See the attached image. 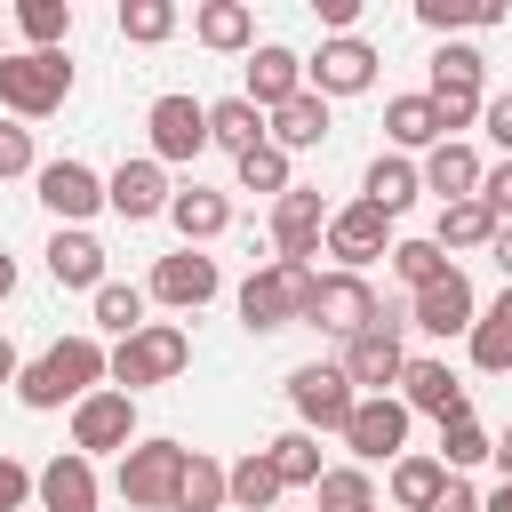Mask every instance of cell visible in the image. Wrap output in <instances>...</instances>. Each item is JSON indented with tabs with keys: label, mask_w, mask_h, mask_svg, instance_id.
<instances>
[{
	"label": "cell",
	"mask_w": 512,
	"mask_h": 512,
	"mask_svg": "<svg viewBox=\"0 0 512 512\" xmlns=\"http://www.w3.org/2000/svg\"><path fill=\"white\" fill-rule=\"evenodd\" d=\"M96 384H104V344H96L88 328H80V336H56L40 360H24V368H16V400H24V408H40V416H48V408L88 400Z\"/></svg>",
	"instance_id": "6da1fadb"
},
{
	"label": "cell",
	"mask_w": 512,
	"mask_h": 512,
	"mask_svg": "<svg viewBox=\"0 0 512 512\" xmlns=\"http://www.w3.org/2000/svg\"><path fill=\"white\" fill-rule=\"evenodd\" d=\"M184 368H192V336H184L176 320H144L136 336H120V344L104 352V384H120L128 400L152 392V384H176Z\"/></svg>",
	"instance_id": "7a4b0ae2"
},
{
	"label": "cell",
	"mask_w": 512,
	"mask_h": 512,
	"mask_svg": "<svg viewBox=\"0 0 512 512\" xmlns=\"http://www.w3.org/2000/svg\"><path fill=\"white\" fill-rule=\"evenodd\" d=\"M312 288H320V264H288V256L256 264V272L240 280V328H248V336L296 328V320H304V304H312Z\"/></svg>",
	"instance_id": "3957f363"
},
{
	"label": "cell",
	"mask_w": 512,
	"mask_h": 512,
	"mask_svg": "<svg viewBox=\"0 0 512 512\" xmlns=\"http://www.w3.org/2000/svg\"><path fill=\"white\" fill-rule=\"evenodd\" d=\"M72 96V56L64 48H8L0 56V112L8 120H48Z\"/></svg>",
	"instance_id": "277c9868"
},
{
	"label": "cell",
	"mask_w": 512,
	"mask_h": 512,
	"mask_svg": "<svg viewBox=\"0 0 512 512\" xmlns=\"http://www.w3.org/2000/svg\"><path fill=\"white\" fill-rule=\"evenodd\" d=\"M424 96H432V112H440V136H464V128L480 120V104H488V56H480L472 40H440Z\"/></svg>",
	"instance_id": "5b68a950"
},
{
	"label": "cell",
	"mask_w": 512,
	"mask_h": 512,
	"mask_svg": "<svg viewBox=\"0 0 512 512\" xmlns=\"http://www.w3.org/2000/svg\"><path fill=\"white\" fill-rule=\"evenodd\" d=\"M176 472H184V440H136L112 472L128 512H176Z\"/></svg>",
	"instance_id": "8992f818"
},
{
	"label": "cell",
	"mask_w": 512,
	"mask_h": 512,
	"mask_svg": "<svg viewBox=\"0 0 512 512\" xmlns=\"http://www.w3.org/2000/svg\"><path fill=\"white\" fill-rule=\"evenodd\" d=\"M376 320H384V304H376L368 272H320V288H312V304H304V328H320V336L352 344V336H360V328H376Z\"/></svg>",
	"instance_id": "52a82bcc"
},
{
	"label": "cell",
	"mask_w": 512,
	"mask_h": 512,
	"mask_svg": "<svg viewBox=\"0 0 512 512\" xmlns=\"http://www.w3.org/2000/svg\"><path fill=\"white\" fill-rule=\"evenodd\" d=\"M72 448L96 464V456H128L136 448V400L120 384H96L88 400H72Z\"/></svg>",
	"instance_id": "ba28073f"
},
{
	"label": "cell",
	"mask_w": 512,
	"mask_h": 512,
	"mask_svg": "<svg viewBox=\"0 0 512 512\" xmlns=\"http://www.w3.org/2000/svg\"><path fill=\"white\" fill-rule=\"evenodd\" d=\"M376 64H384V56H376L360 32H336V40H320V48L304 56V88L328 96V104H336V96H368V88H376Z\"/></svg>",
	"instance_id": "9c48e42d"
},
{
	"label": "cell",
	"mask_w": 512,
	"mask_h": 512,
	"mask_svg": "<svg viewBox=\"0 0 512 512\" xmlns=\"http://www.w3.org/2000/svg\"><path fill=\"white\" fill-rule=\"evenodd\" d=\"M320 248L336 256V272H368L376 256H392V216H384V208H368V200H344V208H328Z\"/></svg>",
	"instance_id": "30bf717a"
},
{
	"label": "cell",
	"mask_w": 512,
	"mask_h": 512,
	"mask_svg": "<svg viewBox=\"0 0 512 512\" xmlns=\"http://www.w3.org/2000/svg\"><path fill=\"white\" fill-rule=\"evenodd\" d=\"M352 384H344V368L336 360H304V368H288V408H296V424L304 432H344V416H352Z\"/></svg>",
	"instance_id": "8fae6325"
},
{
	"label": "cell",
	"mask_w": 512,
	"mask_h": 512,
	"mask_svg": "<svg viewBox=\"0 0 512 512\" xmlns=\"http://www.w3.org/2000/svg\"><path fill=\"white\" fill-rule=\"evenodd\" d=\"M336 440L352 448V464H392V456H408V408L392 392H368V400H352Z\"/></svg>",
	"instance_id": "7c38bea8"
},
{
	"label": "cell",
	"mask_w": 512,
	"mask_h": 512,
	"mask_svg": "<svg viewBox=\"0 0 512 512\" xmlns=\"http://www.w3.org/2000/svg\"><path fill=\"white\" fill-rule=\"evenodd\" d=\"M144 128H152V160H160V168H176V160H200V152H208V104H200V96H184V88L152 96Z\"/></svg>",
	"instance_id": "4fadbf2b"
},
{
	"label": "cell",
	"mask_w": 512,
	"mask_h": 512,
	"mask_svg": "<svg viewBox=\"0 0 512 512\" xmlns=\"http://www.w3.org/2000/svg\"><path fill=\"white\" fill-rule=\"evenodd\" d=\"M336 368H344V384L368 400V392H392L400 384V368H408V344H400V320H376V328H360L344 352H336Z\"/></svg>",
	"instance_id": "5bb4252c"
},
{
	"label": "cell",
	"mask_w": 512,
	"mask_h": 512,
	"mask_svg": "<svg viewBox=\"0 0 512 512\" xmlns=\"http://www.w3.org/2000/svg\"><path fill=\"white\" fill-rule=\"evenodd\" d=\"M392 400H400L408 416H432V424L472 416V384H464L448 360H408V368H400V384H392Z\"/></svg>",
	"instance_id": "9a60e30c"
},
{
	"label": "cell",
	"mask_w": 512,
	"mask_h": 512,
	"mask_svg": "<svg viewBox=\"0 0 512 512\" xmlns=\"http://www.w3.org/2000/svg\"><path fill=\"white\" fill-rule=\"evenodd\" d=\"M216 288H224V272H216L208 248H176V256H160L152 280H144V296L168 304V312H200V304H216Z\"/></svg>",
	"instance_id": "2e32d148"
},
{
	"label": "cell",
	"mask_w": 512,
	"mask_h": 512,
	"mask_svg": "<svg viewBox=\"0 0 512 512\" xmlns=\"http://www.w3.org/2000/svg\"><path fill=\"white\" fill-rule=\"evenodd\" d=\"M472 320H480V296H472L464 264H448L432 288L408 296V320H400V328H424V336H472Z\"/></svg>",
	"instance_id": "e0dca14e"
},
{
	"label": "cell",
	"mask_w": 512,
	"mask_h": 512,
	"mask_svg": "<svg viewBox=\"0 0 512 512\" xmlns=\"http://www.w3.org/2000/svg\"><path fill=\"white\" fill-rule=\"evenodd\" d=\"M168 200H176V184H168V168L144 152V160H120L112 176H104V208L120 216V224H152V216H168Z\"/></svg>",
	"instance_id": "ac0fdd59"
},
{
	"label": "cell",
	"mask_w": 512,
	"mask_h": 512,
	"mask_svg": "<svg viewBox=\"0 0 512 512\" xmlns=\"http://www.w3.org/2000/svg\"><path fill=\"white\" fill-rule=\"evenodd\" d=\"M32 184H40V208H48L56 224H88V216L104 208V176H96L88 160H40Z\"/></svg>",
	"instance_id": "d6986e66"
},
{
	"label": "cell",
	"mask_w": 512,
	"mask_h": 512,
	"mask_svg": "<svg viewBox=\"0 0 512 512\" xmlns=\"http://www.w3.org/2000/svg\"><path fill=\"white\" fill-rule=\"evenodd\" d=\"M320 232H328V200H320L312 184H288V192L272 200V256L312 264V256H320Z\"/></svg>",
	"instance_id": "ffe728a7"
},
{
	"label": "cell",
	"mask_w": 512,
	"mask_h": 512,
	"mask_svg": "<svg viewBox=\"0 0 512 512\" xmlns=\"http://www.w3.org/2000/svg\"><path fill=\"white\" fill-rule=\"evenodd\" d=\"M96 496H104V480H96V464H88L80 448H56V456L32 472V504H40V512H96Z\"/></svg>",
	"instance_id": "44dd1931"
},
{
	"label": "cell",
	"mask_w": 512,
	"mask_h": 512,
	"mask_svg": "<svg viewBox=\"0 0 512 512\" xmlns=\"http://www.w3.org/2000/svg\"><path fill=\"white\" fill-rule=\"evenodd\" d=\"M240 96H248L256 112H280L288 96H304V56L280 48V40H256V48H248V80H240Z\"/></svg>",
	"instance_id": "7402d4cb"
},
{
	"label": "cell",
	"mask_w": 512,
	"mask_h": 512,
	"mask_svg": "<svg viewBox=\"0 0 512 512\" xmlns=\"http://www.w3.org/2000/svg\"><path fill=\"white\" fill-rule=\"evenodd\" d=\"M480 168H488V160H480L464 136H440V144L416 160V176H424V192H440V208H448V200H480Z\"/></svg>",
	"instance_id": "603a6c76"
},
{
	"label": "cell",
	"mask_w": 512,
	"mask_h": 512,
	"mask_svg": "<svg viewBox=\"0 0 512 512\" xmlns=\"http://www.w3.org/2000/svg\"><path fill=\"white\" fill-rule=\"evenodd\" d=\"M48 280L56 288H104V240L88 232V224H56V240H48Z\"/></svg>",
	"instance_id": "cb8c5ba5"
},
{
	"label": "cell",
	"mask_w": 512,
	"mask_h": 512,
	"mask_svg": "<svg viewBox=\"0 0 512 512\" xmlns=\"http://www.w3.org/2000/svg\"><path fill=\"white\" fill-rule=\"evenodd\" d=\"M168 224L184 232V248H208V240H224V232H232V192L176 184V200H168Z\"/></svg>",
	"instance_id": "d4e9b609"
},
{
	"label": "cell",
	"mask_w": 512,
	"mask_h": 512,
	"mask_svg": "<svg viewBox=\"0 0 512 512\" xmlns=\"http://www.w3.org/2000/svg\"><path fill=\"white\" fill-rule=\"evenodd\" d=\"M192 40L216 48V56H248L256 48V8L248 0H200L192 8Z\"/></svg>",
	"instance_id": "484cf974"
},
{
	"label": "cell",
	"mask_w": 512,
	"mask_h": 512,
	"mask_svg": "<svg viewBox=\"0 0 512 512\" xmlns=\"http://www.w3.org/2000/svg\"><path fill=\"white\" fill-rule=\"evenodd\" d=\"M328 128H336L328 120V96H312V88L288 96L280 112H264V144H280V152H312V144H328Z\"/></svg>",
	"instance_id": "4316f807"
},
{
	"label": "cell",
	"mask_w": 512,
	"mask_h": 512,
	"mask_svg": "<svg viewBox=\"0 0 512 512\" xmlns=\"http://www.w3.org/2000/svg\"><path fill=\"white\" fill-rule=\"evenodd\" d=\"M280 472H272V456L264 448H248L240 464H224V512H280Z\"/></svg>",
	"instance_id": "83f0119b"
},
{
	"label": "cell",
	"mask_w": 512,
	"mask_h": 512,
	"mask_svg": "<svg viewBox=\"0 0 512 512\" xmlns=\"http://www.w3.org/2000/svg\"><path fill=\"white\" fill-rule=\"evenodd\" d=\"M416 192H424V176H416V160H408V152H376V160H368V176H360V200H368V208H384V216H400Z\"/></svg>",
	"instance_id": "f1b7e54d"
},
{
	"label": "cell",
	"mask_w": 512,
	"mask_h": 512,
	"mask_svg": "<svg viewBox=\"0 0 512 512\" xmlns=\"http://www.w3.org/2000/svg\"><path fill=\"white\" fill-rule=\"evenodd\" d=\"M472 368L480 376H512V288L496 296V304H480V320H472Z\"/></svg>",
	"instance_id": "f546056e"
},
{
	"label": "cell",
	"mask_w": 512,
	"mask_h": 512,
	"mask_svg": "<svg viewBox=\"0 0 512 512\" xmlns=\"http://www.w3.org/2000/svg\"><path fill=\"white\" fill-rule=\"evenodd\" d=\"M448 488V472H440V456H424V448H408V456H392V480H384V496L400 504V512H432V496Z\"/></svg>",
	"instance_id": "4dcf8cb0"
},
{
	"label": "cell",
	"mask_w": 512,
	"mask_h": 512,
	"mask_svg": "<svg viewBox=\"0 0 512 512\" xmlns=\"http://www.w3.org/2000/svg\"><path fill=\"white\" fill-rule=\"evenodd\" d=\"M384 136H392V152H432V144H440L432 96H424V88H416V96H392V104H384Z\"/></svg>",
	"instance_id": "1f68e13d"
},
{
	"label": "cell",
	"mask_w": 512,
	"mask_h": 512,
	"mask_svg": "<svg viewBox=\"0 0 512 512\" xmlns=\"http://www.w3.org/2000/svg\"><path fill=\"white\" fill-rule=\"evenodd\" d=\"M496 232H504V224H496L480 200H448V208H440V224H432V248L456 264V248H488Z\"/></svg>",
	"instance_id": "d6a6232c"
},
{
	"label": "cell",
	"mask_w": 512,
	"mask_h": 512,
	"mask_svg": "<svg viewBox=\"0 0 512 512\" xmlns=\"http://www.w3.org/2000/svg\"><path fill=\"white\" fill-rule=\"evenodd\" d=\"M208 144H224L232 160L256 152V144H264V112H256L248 96H216V104H208Z\"/></svg>",
	"instance_id": "836d02e7"
},
{
	"label": "cell",
	"mask_w": 512,
	"mask_h": 512,
	"mask_svg": "<svg viewBox=\"0 0 512 512\" xmlns=\"http://www.w3.org/2000/svg\"><path fill=\"white\" fill-rule=\"evenodd\" d=\"M264 456H272V472H280V488H312L320 472H328V456H320V432H280V440H264Z\"/></svg>",
	"instance_id": "e575fe53"
},
{
	"label": "cell",
	"mask_w": 512,
	"mask_h": 512,
	"mask_svg": "<svg viewBox=\"0 0 512 512\" xmlns=\"http://www.w3.org/2000/svg\"><path fill=\"white\" fill-rule=\"evenodd\" d=\"M176 512H224V464L208 448H184V472H176Z\"/></svg>",
	"instance_id": "d590c367"
},
{
	"label": "cell",
	"mask_w": 512,
	"mask_h": 512,
	"mask_svg": "<svg viewBox=\"0 0 512 512\" xmlns=\"http://www.w3.org/2000/svg\"><path fill=\"white\" fill-rule=\"evenodd\" d=\"M312 504H320V512H376V480H368V464H328V472L312 480Z\"/></svg>",
	"instance_id": "8d00e7d4"
},
{
	"label": "cell",
	"mask_w": 512,
	"mask_h": 512,
	"mask_svg": "<svg viewBox=\"0 0 512 512\" xmlns=\"http://www.w3.org/2000/svg\"><path fill=\"white\" fill-rule=\"evenodd\" d=\"M416 24H424V32H440V40H456L464 24H472V32L504 24V8H496V0H416Z\"/></svg>",
	"instance_id": "74e56055"
},
{
	"label": "cell",
	"mask_w": 512,
	"mask_h": 512,
	"mask_svg": "<svg viewBox=\"0 0 512 512\" xmlns=\"http://www.w3.org/2000/svg\"><path fill=\"white\" fill-rule=\"evenodd\" d=\"M88 304H96V328L120 344V336H136V328H144V304H152V296H144V288H128V280H104Z\"/></svg>",
	"instance_id": "f35d334b"
},
{
	"label": "cell",
	"mask_w": 512,
	"mask_h": 512,
	"mask_svg": "<svg viewBox=\"0 0 512 512\" xmlns=\"http://www.w3.org/2000/svg\"><path fill=\"white\" fill-rule=\"evenodd\" d=\"M16 32H24V48H64L72 40V0H16Z\"/></svg>",
	"instance_id": "ab89813d"
},
{
	"label": "cell",
	"mask_w": 512,
	"mask_h": 512,
	"mask_svg": "<svg viewBox=\"0 0 512 512\" xmlns=\"http://www.w3.org/2000/svg\"><path fill=\"white\" fill-rule=\"evenodd\" d=\"M112 24H120V40H136V48H160L184 16H176V0H120V16H112Z\"/></svg>",
	"instance_id": "60d3db41"
},
{
	"label": "cell",
	"mask_w": 512,
	"mask_h": 512,
	"mask_svg": "<svg viewBox=\"0 0 512 512\" xmlns=\"http://www.w3.org/2000/svg\"><path fill=\"white\" fill-rule=\"evenodd\" d=\"M232 176H240V192H264V200H280V192L296 184V168H288V152H280V144L240 152V160H232Z\"/></svg>",
	"instance_id": "b9f144b4"
},
{
	"label": "cell",
	"mask_w": 512,
	"mask_h": 512,
	"mask_svg": "<svg viewBox=\"0 0 512 512\" xmlns=\"http://www.w3.org/2000/svg\"><path fill=\"white\" fill-rule=\"evenodd\" d=\"M432 456H440V472H456V480H464L472 464H488V424H480V416L440 424V448H432Z\"/></svg>",
	"instance_id": "7bdbcfd3"
},
{
	"label": "cell",
	"mask_w": 512,
	"mask_h": 512,
	"mask_svg": "<svg viewBox=\"0 0 512 512\" xmlns=\"http://www.w3.org/2000/svg\"><path fill=\"white\" fill-rule=\"evenodd\" d=\"M384 264L408 280V296H416V288H432V280L448 272V256L432 248V232H424V240H392V256H384Z\"/></svg>",
	"instance_id": "ee69618b"
},
{
	"label": "cell",
	"mask_w": 512,
	"mask_h": 512,
	"mask_svg": "<svg viewBox=\"0 0 512 512\" xmlns=\"http://www.w3.org/2000/svg\"><path fill=\"white\" fill-rule=\"evenodd\" d=\"M32 168H40L32 128H24V120H0V184H8V176H32Z\"/></svg>",
	"instance_id": "f6af8a7d"
},
{
	"label": "cell",
	"mask_w": 512,
	"mask_h": 512,
	"mask_svg": "<svg viewBox=\"0 0 512 512\" xmlns=\"http://www.w3.org/2000/svg\"><path fill=\"white\" fill-rule=\"evenodd\" d=\"M480 208H488L496 224H512V160H488V168H480Z\"/></svg>",
	"instance_id": "bcb514c9"
},
{
	"label": "cell",
	"mask_w": 512,
	"mask_h": 512,
	"mask_svg": "<svg viewBox=\"0 0 512 512\" xmlns=\"http://www.w3.org/2000/svg\"><path fill=\"white\" fill-rule=\"evenodd\" d=\"M480 128H488V144L512 160V88H496V96L480 104Z\"/></svg>",
	"instance_id": "7dc6e473"
},
{
	"label": "cell",
	"mask_w": 512,
	"mask_h": 512,
	"mask_svg": "<svg viewBox=\"0 0 512 512\" xmlns=\"http://www.w3.org/2000/svg\"><path fill=\"white\" fill-rule=\"evenodd\" d=\"M24 504H32V464L0 456V512H24Z\"/></svg>",
	"instance_id": "c3c4849f"
},
{
	"label": "cell",
	"mask_w": 512,
	"mask_h": 512,
	"mask_svg": "<svg viewBox=\"0 0 512 512\" xmlns=\"http://www.w3.org/2000/svg\"><path fill=\"white\" fill-rule=\"evenodd\" d=\"M432 512H480V488H464V480L448 472V488L432 496Z\"/></svg>",
	"instance_id": "681fc988"
},
{
	"label": "cell",
	"mask_w": 512,
	"mask_h": 512,
	"mask_svg": "<svg viewBox=\"0 0 512 512\" xmlns=\"http://www.w3.org/2000/svg\"><path fill=\"white\" fill-rule=\"evenodd\" d=\"M320 24H328V40L352 32V24H360V0H320Z\"/></svg>",
	"instance_id": "f907efd6"
},
{
	"label": "cell",
	"mask_w": 512,
	"mask_h": 512,
	"mask_svg": "<svg viewBox=\"0 0 512 512\" xmlns=\"http://www.w3.org/2000/svg\"><path fill=\"white\" fill-rule=\"evenodd\" d=\"M488 464L512 480V424H504V432H488Z\"/></svg>",
	"instance_id": "816d5d0a"
},
{
	"label": "cell",
	"mask_w": 512,
	"mask_h": 512,
	"mask_svg": "<svg viewBox=\"0 0 512 512\" xmlns=\"http://www.w3.org/2000/svg\"><path fill=\"white\" fill-rule=\"evenodd\" d=\"M488 256H496V272H504V288H512V224H504V232L488 240Z\"/></svg>",
	"instance_id": "f5cc1de1"
},
{
	"label": "cell",
	"mask_w": 512,
	"mask_h": 512,
	"mask_svg": "<svg viewBox=\"0 0 512 512\" xmlns=\"http://www.w3.org/2000/svg\"><path fill=\"white\" fill-rule=\"evenodd\" d=\"M480 512H512V480H496V488L480 496Z\"/></svg>",
	"instance_id": "db71d44e"
},
{
	"label": "cell",
	"mask_w": 512,
	"mask_h": 512,
	"mask_svg": "<svg viewBox=\"0 0 512 512\" xmlns=\"http://www.w3.org/2000/svg\"><path fill=\"white\" fill-rule=\"evenodd\" d=\"M8 296H16V256L0 248V304H8Z\"/></svg>",
	"instance_id": "11a10c76"
},
{
	"label": "cell",
	"mask_w": 512,
	"mask_h": 512,
	"mask_svg": "<svg viewBox=\"0 0 512 512\" xmlns=\"http://www.w3.org/2000/svg\"><path fill=\"white\" fill-rule=\"evenodd\" d=\"M16 368H24V360H16V344L0 336V384H16Z\"/></svg>",
	"instance_id": "9f6ffc18"
},
{
	"label": "cell",
	"mask_w": 512,
	"mask_h": 512,
	"mask_svg": "<svg viewBox=\"0 0 512 512\" xmlns=\"http://www.w3.org/2000/svg\"><path fill=\"white\" fill-rule=\"evenodd\" d=\"M0 56H8V48H0Z\"/></svg>",
	"instance_id": "6f0895ef"
}]
</instances>
